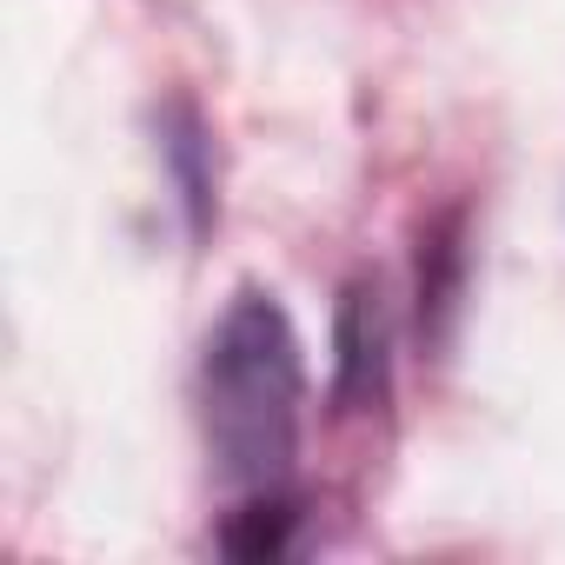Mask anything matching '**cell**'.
<instances>
[{
  "label": "cell",
  "instance_id": "cell-1",
  "mask_svg": "<svg viewBox=\"0 0 565 565\" xmlns=\"http://www.w3.org/2000/svg\"><path fill=\"white\" fill-rule=\"evenodd\" d=\"M307 360L300 333L273 294L239 287L200 353V426L226 486L279 492L300 452Z\"/></svg>",
  "mask_w": 565,
  "mask_h": 565
},
{
  "label": "cell",
  "instance_id": "cell-2",
  "mask_svg": "<svg viewBox=\"0 0 565 565\" xmlns=\"http://www.w3.org/2000/svg\"><path fill=\"white\" fill-rule=\"evenodd\" d=\"M393 380V327L373 279H353L333 320V413H373Z\"/></svg>",
  "mask_w": 565,
  "mask_h": 565
},
{
  "label": "cell",
  "instance_id": "cell-3",
  "mask_svg": "<svg viewBox=\"0 0 565 565\" xmlns=\"http://www.w3.org/2000/svg\"><path fill=\"white\" fill-rule=\"evenodd\" d=\"M287 525H294V505L279 492H246V505L226 519L220 545L233 558H273V552H287Z\"/></svg>",
  "mask_w": 565,
  "mask_h": 565
},
{
  "label": "cell",
  "instance_id": "cell-4",
  "mask_svg": "<svg viewBox=\"0 0 565 565\" xmlns=\"http://www.w3.org/2000/svg\"><path fill=\"white\" fill-rule=\"evenodd\" d=\"M452 307H459V220L433 226L426 253H419V313L446 320Z\"/></svg>",
  "mask_w": 565,
  "mask_h": 565
}]
</instances>
